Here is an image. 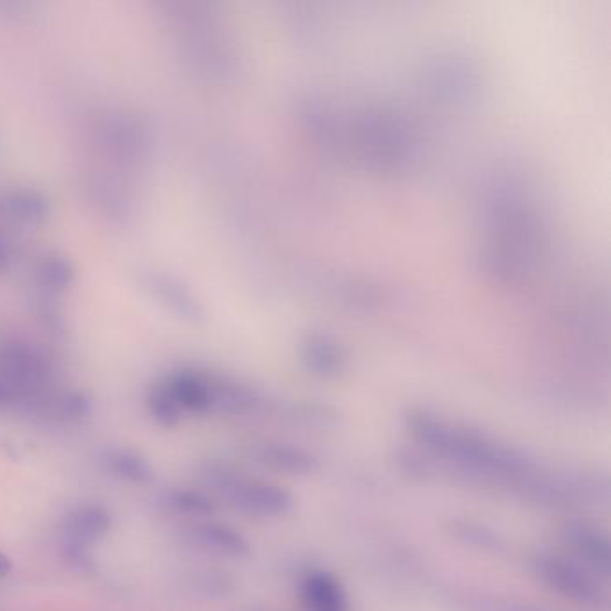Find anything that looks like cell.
<instances>
[{
	"label": "cell",
	"mask_w": 611,
	"mask_h": 611,
	"mask_svg": "<svg viewBox=\"0 0 611 611\" xmlns=\"http://www.w3.org/2000/svg\"><path fill=\"white\" fill-rule=\"evenodd\" d=\"M405 427L420 452H425L431 474L445 468L465 481L513 491L538 506L545 504L552 468L524 450L431 411H411Z\"/></svg>",
	"instance_id": "obj_1"
},
{
	"label": "cell",
	"mask_w": 611,
	"mask_h": 611,
	"mask_svg": "<svg viewBox=\"0 0 611 611\" xmlns=\"http://www.w3.org/2000/svg\"><path fill=\"white\" fill-rule=\"evenodd\" d=\"M529 567L536 579L551 592L588 610L608 606V594L601 579L572 558L540 551L533 554Z\"/></svg>",
	"instance_id": "obj_2"
},
{
	"label": "cell",
	"mask_w": 611,
	"mask_h": 611,
	"mask_svg": "<svg viewBox=\"0 0 611 611\" xmlns=\"http://www.w3.org/2000/svg\"><path fill=\"white\" fill-rule=\"evenodd\" d=\"M214 479L217 488L224 491L233 508L250 517L282 518L293 511V495L282 486L244 481L230 472H217Z\"/></svg>",
	"instance_id": "obj_3"
},
{
	"label": "cell",
	"mask_w": 611,
	"mask_h": 611,
	"mask_svg": "<svg viewBox=\"0 0 611 611\" xmlns=\"http://www.w3.org/2000/svg\"><path fill=\"white\" fill-rule=\"evenodd\" d=\"M49 377L51 364L40 348L15 337L0 339V380L11 391L42 388Z\"/></svg>",
	"instance_id": "obj_4"
},
{
	"label": "cell",
	"mask_w": 611,
	"mask_h": 611,
	"mask_svg": "<svg viewBox=\"0 0 611 611\" xmlns=\"http://www.w3.org/2000/svg\"><path fill=\"white\" fill-rule=\"evenodd\" d=\"M560 536L572 560L599 579H608L611 572L610 534L601 525L586 520H570L561 527Z\"/></svg>",
	"instance_id": "obj_5"
},
{
	"label": "cell",
	"mask_w": 611,
	"mask_h": 611,
	"mask_svg": "<svg viewBox=\"0 0 611 611\" xmlns=\"http://www.w3.org/2000/svg\"><path fill=\"white\" fill-rule=\"evenodd\" d=\"M112 527L110 513L99 506H83L70 511L63 520V545L76 561L87 558V549L99 542Z\"/></svg>",
	"instance_id": "obj_6"
},
{
	"label": "cell",
	"mask_w": 611,
	"mask_h": 611,
	"mask_svg": "<svg viewBox=\"0 0 611 611\" xmlns=\"http://www.w3.org/2000/svg\"><path fill=\"white\" fill-rule=\"evenodd\" d=\"M217 380L219 377L205 371L180 370L167 377L164 384L181 413L205 414L217 411Z\"/></svg>",
	"instance_id": "obj_7"
},
{
	"label": "cell",
	"mask_w": 611,
	"mask_h": 611,
	"mask_svg": "<svg viewBox=\"0 0 611 611\" xmlns=\"http://www.w3.org/2000/svg\"><path fill=\"white\" fill-rule=\"evenodd\" d=\"M303 611H352L345 586L325 568H307L298 579Z\"/></svg>",
	"instance_id": "obj_8"
},
{
	"label": "cell",
	"mask_w": 611,
	"mask_h": 611,
	"mask_svg": "<svg viewBox=\"0 0 611 611\" xmlns=\"http://www.w3.org/2000/svg\"><path fill=\"white\" fill-rule=\"evenodd\" d=\"M253 457L260 465L280 474L310 475L318 472L321 466L316 454L307 448L280 441L260 443L253 448Z\"/></svg>",
	"instance_id": "obj_9"
},
{
	"label": "cell",
	"mask_w": 611,
	"mask_h": 611,
	"mask_svg": "<svg viewBox=\"0 0 611 611\" xmlns=\"http://www.w3.org/2000/svg\"><path fill=\"white\" fill-rule=\"evenodd\" d=\"M146 284L147 289L176 314L187 319H198L201 316L198 300L180 280L164 273H153L147 276Z\"/></svg>",
	"instance_id": "obj_10"
},
{
	"label": "cell",
	"mask_w": 611,
	"mask_h": 611,
	"mask_svg": "<svg viewBox=\"0 0 611 611\" xmlns=\"http://www.w3.org/2000/svg\"><path fill=\"white\" fill-rule=\"evenodd\" d=\"M192 542L224 558H244L250 554V543L246 542V538L224 525H199L192 531Z\"/></svg>",
	"instance_id": "obj_11"
},
{
	"label": "cell",
	"mask_w": 611,
	"mask_h": 611,
	"mask_svg": "<svg viewBox=\"0 0 611 611\" xmlns=\"http://www.w3.org/2000/svg\"><path fill=\"white\" fill-rule=\"evenodd\" d=\"M447 533L452 540L472 551L500 552L504 549V538L493 527L470 518L450 520L447 524Z\"/></svg>",
	"instance_id": "obj_12"
},
{
	"label": "cell",
	"mask_w": 611,
	"mask_h": 611,
	"mask_svg": "<svg viewBox=\"0 0 611 611\" xmlns=\"http://www.w3.org/2000/svg\"><path fill=\"white\" fill-rule=\"evenodd\" d=\"M454 611H554L543 604L531 603L508 595L457 592L450 595Z\"/></svg>",
	"instance_id": "obj_13"
},
{
	"label": "cell",
	"mask_w": 611,
	"mask_h": 611,
	"mask_svg": "<svg viewBox=\"0 0 611 611\" xmlns=\"http://www.w3.org/2000/svg\"><path fill=\"white\" fill-rule=\"evenodd\" d=\"M303 362L307 370L316 377L332 379L345 368V355L341 348L327 337H310L303 348Z\"/></svg>",
	"instance_id": "obj_14"
},
{
	"label": "cell",
	"mask_w": 611,
	"mask_h": 611,
	"mask_svg": "<svg viewBox=\"0 0 611 611\" xmlns=\"http://www.w3.org/2000/svg\"><path fill=\"white\" fill-rule=\"evenodd\" d=\"M103 465L113 477H119L122 481L142 484L153 479V470L146 459L130 450H106L103 454Z\"/></svg>",
	"instance_id": "obj_15"
},
{
	"label": "cell",
	"mask_w": 611,
	"mask_h": 611,
	"mask_svg": "<svg viewBox=\"0 0 611 611\" xmlns=\"http://www.w3.org/2000/svg\"><path fill=\"white\" fill-rule=\"evenodd\" d=\"M4 205L9 216L22 224H40L49 216V203L36 190H13Z\"/></svg>",
	"instance_id": "obj_16"
},
{
	"label": "cell",
	"mask_w": 611,
	"mask_h": 611,
	"mask_svg": "<svg viewBox=\"0 0 611 611\" xmlns=\"http://www.w3.org/2000/svg\"><path fill=\"white\" fill-rule=\"evenodd\" d=\"M74 266L70 264V260L60 255H52L47 259L42 260V264L38 267V280L42 287L52 293H60L69 289L70 284L74 282Z\"/></svg>",
	"instance_id": "obj_17"
},
{
	"label": "cell",
	"mask_w": 611,
	"mask_h": 611,
	"mask_svg": "<svg viewBox=\"0 0 611 611\" xmlns=\"http://www.w3.org/2000/svg\"><path fill=\"white\" fill-rule=\"evenodd\" d=\"M147 409L156 422L162 425H174L180 420L181 409L164 382L156 384L147 395Z\"/></svg>",
	"instance_id": "obj_18"
},
{
	"label": "cell",
	"mask_w": 611,
	"mask_h": 611,
	"mask_svg": "<svg viewBox=\"0 0 611 611\" xmlns=\"http://www.w3.org/2000/svg\"><path fill=\"white\" fill-rule=\"evenodd\" d=\"M165 502L169 508L178 513H185V515H208L214 509V502L199 491H173L167 495Z\"/></svg>",
	"instance_id": "obj_19"
},
{
	"label": "cell",
	"mask_w": 611,
	"mask_h": 611,
	"mask_svg": "<svg viewBox=\"0 0 611 611\" xmlns=\"http://www.w3.org/2000/svg\"><path fill=\"white\" fill-rule=\"evenodd\" d=\"M58 409L67 418L79 420V418H85L90 413V400L81 393H67L58 400Z\"/></svg>",
	"instance_id": "obj_20"
},
{
	"label": "cell",
	"mask_w": 611,
	"mask_h": 611,
	"mask_svg": "<svg viewBox=\"0 0 611 611\" xmlns=\"http://www.w3.org/2000/svg\"><path fill=\"white\" fill-rule=\"evenodd\" d=\"M11 560H9L6 554H2L0 552V577L8 576L9 572H11Z\"/></svg>",
	"instance_id": "obj_21"
},
{
	"label": "cell",
	"mask_w": 611,
	"mask_h": 611,
	"mask_svg": "<svg viewBox=\"0 0 611 611\" xmlns=\"http://www.w3.org/2000/svg\"><path fill=\"white\" fill-rule=\"evenodd\" d=\"M11 398H13V391L0 380V405L6 404Z\"/></svg>",
	"instance_id": "obj_22"
},
{
	"label": "cell",
	"mask_w": 611,
	"mask_h": 611,
	"mask_svg": "<svg viewBox=\"0 0 611 611\" xmlns=\"http://www.w3.org/2000/svg\"><path fill=\"white\" fill-rule=\"evenodd\" d=\"M6 264H8V251H6L4 242L0 241V269H4Z\"/></svg>",
	"instance_id": "obj_23"
}]
</instances>
